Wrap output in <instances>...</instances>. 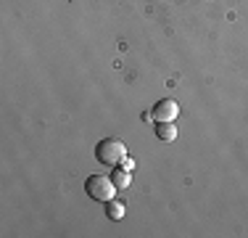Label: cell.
<instances>
[{
    "label": "cell",
    "instance_id": "obj_7",
    "mask_svg": "<svg viewBox=\"0 0 248 238\" xmlns=\"http://www.w3.org/2000/svg\"><path fill=\"white\" fill-rule=\"evenodd\" d=\"M119 167H124V170H129V172H132V170H135V159H129V156H127V159H124V162H122Z\"/></svg>",
    "mask_w": 248,
    "mask_h": 238
},
{
    "label": "cell",
    "instance_id": "obj_6",
    "mask_svg": "<svg viewBox=\"0 0 248 238\" xmlns=\"http://www.w3.org/2000/svg\"><path fill=\"white\" fill-rule=\"evenodd\" d=\"M106 214H108V220H122L124 217V204L116 199L106 201Z\"/></svg>",
    "mask_w": 248,
    "mask_h": 238
},
{
    "label": "cell",
    "instance_id": "obj_1",
    "mask_svg": "<svg viewBox=\"0 0 248 238\" xmlns=\"http://www.w3.org/2000/svg\"><path fill=\"white\" fill-rule=\"evenodd\" d=\"M95 159L106 167H119L127 159V146L119 138H103L95 146Z\"/></svg>",
    "mask_w": 248,
    "mask_h": 238
},
{
    "label": "cell",
    "instance_id": "obj_2",
    "mask_svg": "<svg viewBox=\"0 0 248 238\" xmlns=\"http://www.w3.org/2000/svg\"><path fill=\"white\" fill-rule=\"evenodd\" d=\"M85 190L93 201H100V204H106L116 196V186L108 175H90L85 180Z\"/></svg>",
    "mask_w": 248,
    "mask_h": 238
},
{
    "label": "cell",
    "instance_id": "obj_3",
    "mask_svg": "<svg viewBox=\"0 0 248 238\" xmlns=\"http://www.w3.org/2000/svg\"><path fill=\"white\" fill-rule=\"evenodd\" d=\"M177 114H180V106H177V101H172V98H164L153 106V119H156V122H174Z\"/></svg>",
    "mask_w": 248,
    "mask_h": 238
},
{
    "label": "cell",
    "instance_id": "obj_8",
    "mask_svg": "<svg viewBox=\"0 0 248 238\" xmlns=\"http://www.w3.org/2000/svg\"><path fill=\"white\" fill-rule=\"evenodd\" d=\"M143 122H153V111H145V114H143Z\"/></svg>",
    "mask_w": 248,
    "mask_h": 238
},
{
    "label": "cell",
    "instance_id": "obj_4",
    "mask_svg": "<svg viewBox=\"0 0 248 238\" xmlns=\"http://www.w3.org/2000/svg\"><path fill=\"white\" fill-rule=\"evenodd\" d=\"M156 138L164 140V143L177 140V127H174V122H156Z\"/></svg>",
    "mask_w": 248,
    "mask_h": 238
},
{
    "label": "cell",
    "instance_id": "obj_5",
    "mask_svg": "<svg viewBox=\"0 0 248 238\" xmlns=\"http://www.w3.org/2000/svg\"><path fill=\"white\" fill-rule=\"evenodd\" d=\"M111 180H114L116 190H124V188H129V183H132V172L124 170V167H119V170L111 172Z\"/></svg>",
    "mask_w": 248,
    "mask_h": 238
}]
</instances>
